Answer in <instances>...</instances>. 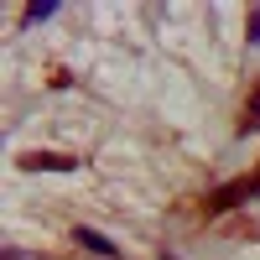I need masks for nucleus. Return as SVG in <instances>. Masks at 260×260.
<instances>
[{
    "label": "nucleus",
    "instance_id": "nucleus-5",
    "mask_svg": "<svg viewBox=\"0 0 260 260\" xmlns=\"http://www.w3.org/2000/svg\"><path fill=\"white\" fill-rule=\"evenodd\" d=\"M245 37H250V47H260V6H255L250 21H245Z\"/></svg>",
    "mask_w": 260,
    "mask_h": 260
},
{
    "label": "nucleus",
    "instance_id": "nucleus-2",
    "mask_svg": "<svg viewBox=\"0 0 260 260\" xmlns=\"http://www.w3.org/2000/svg\"><path fill=\"white\" fill-rule=\"evenodd\" d=\"M21 167H31V172H73L78 161H73V156H57V151H26Z\"/></svg>",
    "mask_w": 260,
    "mask_h": 260
},
{
    "label": "nucleus",
    "instance_id": "nucleus-3",
    "mask_svg": "<svg viewBox=\"0 0 260 260\" xmlns=\"http://www.w3.org/2000/svg\"><path fill=\"white\" fill-rule=\"evenodd\" d=\"M52 16H57L52 0H37V6H26V16H21V21H26V26H37V21H52Z\"/></svg>",
    "mask_w": 260,
    "mask_h": 260
},
{
    "label": "nucleus",
    "instance_id": "nucleus-6",
    "mask_svg": "<svg viewBox=\"0 0 260 260\" xmlns=\"http://www.w3.org/2000/svg\"><path fill=\"white\" fill-rule=\"evenodd\" d=\"M250 192H255V198H260V177H255V182H250Z\"/></svg>",
    "mask_w": 260,
    "mask_h": 260
},
{
    "label": "nucleus",
    "instance_id": "nucleus-4",
    "mask_svg": "<svg viewBox=\"0 0 260 260\" xmlns=\"http://www.w3.org/2000/svg\"><path fill=\"white\" fill-rule=\"evenodd\" d=\"M245 130H260V83H255V99L245 104Z\"/></svg>",
    "mask_w": 260,
    "mask_h": 260
},
{
    "label": "nucleus",
    "instance_id": "nucleus-1",
    "mask_svg": "<svg viewBox=\"0 0 260 260\" xmlns=\"http://www.w3.org/2000/svg\"><path fill=\"white\" fill-rule=\"evenodd\" d=\"M73 240H78V250H89V255H99V260H120V250H115V240L110 234H99V229H73Z\"/></svg>",
    "mask_w": 260,
    "mask_h": 260
}]
</instances>
